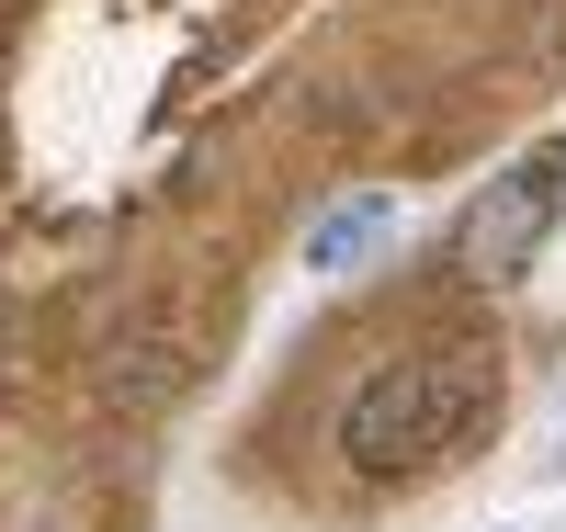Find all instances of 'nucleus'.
<instances>
[{
	"mask_svg": "<svg viewBox=\"0 0 566 532\" xmlns=\"http://www.w3.org/2000/svg\"><path fill=\"white\" fill-rule=\"evenodd\" d=\"M374 238H397V192H340V205L306 227V272H352Z\"/></svg>",
	"mask_w": 566,
	"mask_h": 532,
	"instance_id": "obj_3",
	"label": "nucleus"
},
{
	"mask_svg": "<svg viewBox=\"0 0 566 532\" xmlns=\"http://www.w3.org/2000/svg\"><path fill=\"white\" fill-rule=\"evenodd\" d=\"M555 216H566V148L510 159V170L476 192V205L453 216V272H464V283H522L533 250L555 238Z\"/></svg>",
	"mask_w": 566,
	"mask_h": 532,
	"instance_id": "obj_2",
	"label": "nucleus"
},
{
	"mask_svg": "<svg viewBox=\"0 0 566 532\" xmlns=\"http://www.w3.org/2000/svg\"><path fill=\"white\" fill-rule=\"evenodd\" d=\"M488 419H499V363L464 341H431L408 363H374L340 397V453H352V476H419V465L464 453Z\"/></svg>",
	"mask_w": 566,
	"mask_h": 532,
	"instance_id": "obj_1",
	"label": "nucleus"
}]
</instances>
